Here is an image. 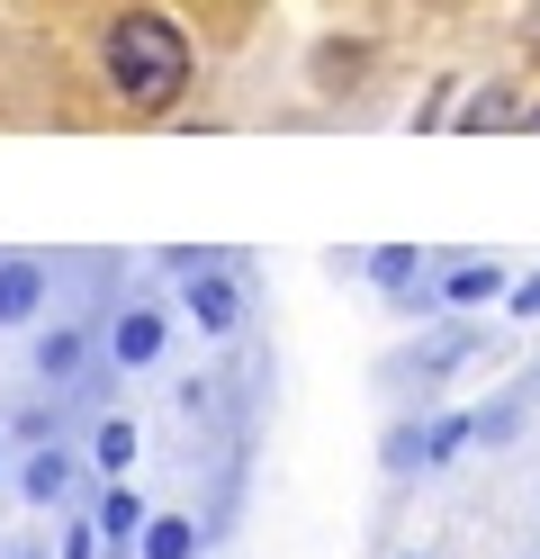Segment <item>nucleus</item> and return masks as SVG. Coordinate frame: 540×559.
<instances>
[{
    "instance_id": "f257e3e1",
    "label": "nucleus",
    "mask_w": 540,
    "mask_h": 559,
    "mask_svg": "<svg viewBox=\"0 0 540 559\" xmlns=\"http://www.w3.org/2000/svg\"><path fill=\"white\" fill-rule=\"evenodd\" d=\"M99 73H108V91H118L127 109L163 118L171 99L190 91V37H180L163 10H127V19H108V37H99Z\"/></svg>"
},
{
    "instance_id": "f03ea898",
    "label": "nucleus",
    "mask_w": 540,
    "mask_h": 559,
    "mask_svg": "<svg viewBox=\"0 0 540 559\" xmlns=\"http://www.w3.org/2000/svg\"><path fill=\"white\" fill-rule=\"evenodd\" d=\"M487 353H495V325H478V317H432V325H415V343H396V353L370 361V389L396 397V406H423L442 379H459L468 361H487Z\"/></svg>"
},
{
    "instance_id": "7ed1b4c3",
    "label": "nucleus",
    "mask_w": 540,
    "mask_h": 559,
    "mask_svg": "<svg viewBox=\"0 0 540 559\" xmlns=\"http://www.w3.org/2000/svg\"><path fill=\"white\" fill-rule=\"evenodd\" d=\"M171 307H180V325H199L207 343H243L252 307H262V280H252L243 253H207L190 280H171Z\"/></svg>"
},
{
    "instance_id": "20e7f679",
    "label": "nucleus",
    "mask_w": 540,
    "mask_h": 559,
    "mask_svg": "<svg viewBox=\"0 0 540 559\" xmlns=\"http://www.w3.org/2000/svg\"><path fill=\"white\" fill-rule=\"evenodd\" d=\"M10 487H19V506H36V514L82 506L91 487H99V469H91V442H82V433H63V442H36V451H19Z\"/></svg>"
},
{
    "instance_id": "39448f33",
    "label": "nucleus",
    "mask_w": 540,
    "mask_h": 559,
    "mask_svg": "<svg viewBox=\"0 0 540 559\" xmlns=\"http://www.w3.org/2000/svg\"><path fill=\"white\" fill-rule=\"evenodd\" d=\"M171 353V307L154 289H127L118 307H108V370L135 379V370H154Z\"/></svg>"
},
{
    "instance_id": "423d86ee",
    "label": "nucleus",
    "mask_w": 540,
    "mask_h": 559,
    "mask_svg": "<svg viewBox=\"0 0 540 559\" xmlns=\"http://www.w3.org/2000/svg\"><path fill=\"white\" fill-rule=\"evenodd\" d=\"M432 298H442V317H487V307L514 298V271H504V253H442Z\"/></svg>"
},
{
    "instance_id": "0eeeda50",
    "label": "nucleus",
    "mask_w": 540,
    "mask_h": 559,
    "mask_svg": "<svg viewBox=\"0 0 540 559\" xmlns=\"http://www.w3.org/2000/svg\"><path fill=\"white\" fill-rule=\"evenodd\" d=\"M63 289V262L55 253H0V334H36L46 307Z\"/></svg>"
},
{
    "instance_id": "6e6552de",
    "label": "nucleus",
    "mask_w": 540,
    "mask_h": 559,
    "mask_svg": "<svg viewBox=\"0 0 540 559\" xmlns=\"http://www.w3.org/2000/svg\"><path fill=\"white\" fill-rule=\"evenodd\" d=\"M432 262L442 253H415V243H370V289L396 307V317H442V298H432Z\"/></svg>"
},
{
    "instance_id": "1a4fd4ad",
    "label": "nucleus",
    "mask_w": 540,
    "mask_h": 559,
    "mask_svg": "<svg viewBox=\"0 0 540 559\" xmlns=\"http://www.w3.org/2000/svg\"><path fill=\"white\" fill-rule=\"evenodd\" d=\"M91 514H99L108 559H135L144 533H154V506H144V487H135V478H99V487H91Z\"/></svg>"
},
{
    "instance_id": "9d476101",
    "label": "nucleus",
    "mask_w": 540,
    "mask_h": 559,
    "mask_svg": "<svg viewBox=\"0 0 540 559\" xmlns=\"http://www.w3.org/2000/svg\"><path fill=\"white\" fill-rule=\"evenodd\" d=\"M379 469H387V487H406V478H432V397H423V406H396V415H387V433H379Z\"/></svg>"
},
{
    "instance_id": "9b49d317",
    "label": "nucleus",
    "mask_w": 540,
    "mask_h": 559,
    "mask_svg": "<svg viewBox=\"0 0 540 559\" xmlns=\"http://www.w3.org/2000/svg\"><path fill=\"white\" fill-rule=\"evenodd\" d=\"M82 442H91V469H99V478H135V451H144V433H135V415H127V406H99Z\"/></svg>"
},
{
    "instance_id": "f8f14e48",
    "label": "nucleus",
    "mask_w": 540,
    "mask_h": 559,
    "mask_svg": "<svg viewBox=\"0 0 540 559\" xmlns=\"http://www.w3.org/2000/svg\"><path fill=\"white\" fill-rule=\"evenodd\" d=\"M135 559H207V523H199V514H180V506H163Z\"/></svg>"
},
{
    "instance_id": "ddd939ff",
    "label": "nucleus",
    "mask_w": 540,
    "mask_h": 559,
    "mask_svg": "<svg viewBox=\"0 0 540 559\" xmlns=\"http://www.w3.org/2000/svg\"><path fill=\"white\" fill-rule=\"evenodd\" d=\"M451 127H459V135H504V127H523V99L504 91V82H478V91H468V109H459Z\"/></svg>"
},
{
    "instance_id": "4468645a",
    "label": "nucleus",
    "mask_w": 540,
    "mask_h": 559,
    "mask_svg": "<svg viewBox=\"0 0 540 559\" xmlns=\"http://www.w3.org/2000/svg\"><path fill=\"white\" fill-rule=\"evenodd\" d=\"M459 451H478V415H459V406H432V478H442Z\"/></svg>"
},
{
    "instance_id": "2eb2a0df",
    "label": "nucleus",
    "mask_w": 540,
    "mask_h": 559,
    "mask_svg": "<svg viewBox=\"0 0 540 559\" xmlns=\"http://www.w3.org/2000/svg\"><path fill=\"white\" fill-rule=\"evenodd\" d=\"M531 397H540V389H514V397H495V406H478V442H487V451H495V442H514V433L531 425Z\"/></svg>"
},
{
    "instance_id": "dca6fc26",
    "label": "nucleus",
    "mask_w": 540,
    "mask_h": 559,
    "mask_svg": "<svg viewBox=\"0 0 540 559\" xmlns=\"http://www.w3.org/2000/svg\"><path fill=\"white\" fill-rule=\"evenodd\" d=\"M207 253H216V243H163V253H154V271H163V280H190Z\"/></svg>"
},
{
    "instance_id": "f3484780",
    "label": "nucleus",
    "mask_w": 540,
    "mask_h": 559,
    "mask_svg": "<svg viewBox=\"0 0 540 559\" xmlns=\"http://www.w3.org/2000/svg\"><path fill=\"white\" fill-rule=\"evenodd\" d=\"M504 307H514V317L531 325V317H540V271H531V280H514V298H504Z\"/></svg>"
},
{
    "instance_id": "a211bd4d",
    "label": "nucleus",
    "mask_w": 540,
    "mask_h": 559,
    "mask_svg": "<svg viewBox=\"0 0 540 559\" xmlns=\"http://www.w3.org/2000/svg\"><path fill=\"white\" fill-rule=\"evenodd\" d=\"M523 46L540 55V0H531V10H523Z\"/></svg>"
},
{
    "instance_id": "6ab92c4d",
    "label": "nucleus",
    "mask_w": 540,
    "mask_h": 559,
    "mask_svg": "<svg viewBox=\"0 0 540 559\" xmlns=\"http://www.w3.org/2000/svg\"><path fill=\"white\" fill-rule=\"evenodd\" d=\"M0 559H46V550H36V542H19V550H0Z\"/></svg>"
},
{
    "instance_id": "aec40b11",
    "label": "nucleus",
    "mask_w": 540,
    "mask_h": 559,
    "mask_svg": "<svg viewBox=\"0 0 540 559\" xmlns=\"http://www.w3.org/2000/svg\"><path fill=\"white\" fill-rule=\"evenodd\" d=\"M523 135H540V99H531V109H523Z\"/></svg>"
},
{
    "instance_id": "412c9836",
    "label": "nucleus",
    "mask_w": 540,
    "mask_h": 559,
    "mask_svg": "<svg viewBox=\"0 0 540 559\" xmlns=\"http://www.w3.org/2000/svg\"><path fill=\"white\" fill-rule=\"evenodd\" d=\"M10 469H19V461H10V451H0V478H10Z\"/></svg>"
},
{
    "instance_id": "4be33fe9",
    "label": "nucleus",
    "mask_w": 540,
    "mask_h": 559,
    "mask_svg": "<svg viewBox=\"0 0 540 559\" xmlns=\"http://www.w3.org/2000/svg\"><path fill=\"white\" fill-rule=\"evenodd\" d=\"M396 559H423V550H396Z\"/></svg>"
},
{
    "instance_id": "5701e85b",
    "label": "nucleus",
    "mask_w": 540,
    "mask_h": 559,
    "mask_svg": "<svg viewBox=\"0 0 540 559\" xmlns=\"http://www.w3.org/2000/svg\"><path fill=\"white\" fill-rule=\"evenodd\" d=\"M531 389H540V370H531Z\"/></svg>"
}]
</instances>
